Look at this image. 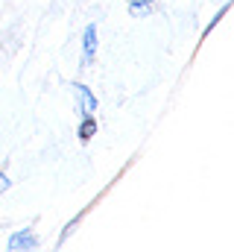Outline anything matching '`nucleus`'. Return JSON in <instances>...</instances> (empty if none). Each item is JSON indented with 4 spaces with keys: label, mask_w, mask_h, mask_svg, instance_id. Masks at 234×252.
Listing matches in <instances>:
<instances>
[{
    "label": "nucleus",
    "mask_w": 234,
    "mask_h": 252,
    "mask_svg": "<svg viewBox=\"0 0 234 252\" xmlns=\"http://www.w3.org/2000/svg\"><path fill=\"white\" fill-rule=\"evenodd\" d=\"M38 247V238L29 232V229H24V232H15L9 241H6V250L9 252H21V250H35Z\"/></svg>",
    "instance_id": "1"
},
{
    "label": "nucleus",
    "mask_w": 234,
    "mask_h": 252,
    "mask_svg": "<svg viewBox=\"0 0 234 252\" xmlns=\"http://www.w3.org/2000/svg\"><path fill=\"white\" fill-rule=\"evenodd\" d=\"M94 53H97V27H85V35H82V64L94 62Z\"/></svg>",
    "instance_id": "2"
},
{
    "label": "nucleus",
    "mask_w": 234,
    "mask_h": 252,
    "mask_svg": "<svg viewBox=\"0 0 234 252\" xmlns=\"http://www.w3.org/2000/svg\"><path fill=\"white\" fill-rule=\"evenodd\" d=\"M73 91L79 94V112H82V115L97 109V97H94V91H91L88 85H82V82H73Z\"/></svg>",
    "instance_id": "3"
},
{
    "label": "nucleus",
    "mask_w": 234,
    "mask_h": 252,
    "mask_svg": "<svg viewBox=\"0 0 234 252\" xmlns=\"http://www.w3.org/2000/svg\"><path fill=\"white\" fill-rule=\"evenodd\" d=\"M94 132H97L94 112H85V115H82V124H79V141H82V144H88V141L94 138Z\"/></svg>",
    "instance_id": "4"
},
{
    "label": "nucleus",
    "mask_w": 234,
    "mask_h": 252,
    "mask_svg": "<svg viewBox=\"0 0 234 252\" xmlns=\"http://www.w3.org/2000/svg\"><path fill=\"white\" fill-rule=\"evenodd\" d=\"M152 3L155 0H129V15L132 18H141V15H146L152 9Z\"/></svg>",
    "instance_id": "5"
},
{
    "label": "nucleus",
    "mask_w": 234,
    "mask_h": 252,
    "mask_svg": "<svg viewBox=\"0 0 234 252\" xmlns=\"http://www.w3.org/2000/svg\"><path fill=\"white\" fill-rule=\"evenodd\" d=\"M6 188H9V176H6V173H0V193H3Z\"/></svg>",
    "instance_id": "6"
}]
</instances>
